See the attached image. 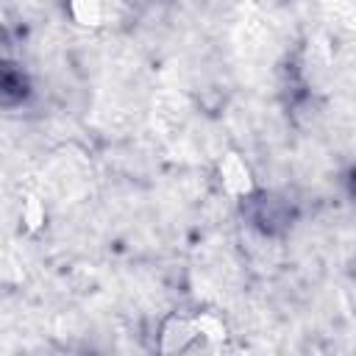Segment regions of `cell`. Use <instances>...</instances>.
I'll return each instance as SVG.
<instances>
[{
  "instance_id": "cell-1",
  "label": "cell",
  "mask_w": 356,
  "mask_h": 356,
  "mask_svg": "<svg viewBox=\"0 0 356 356\" xmlns=\"http://www.w3.org/2000/svg\"><path fill=\"white\" fill-rule=\"evenodd\" d=\"M220 334H225V328L211 314H203V317H170L164 331H161V337H164L161 348L164 350H178V353H184V350H206L209 342L214 337H220Z\"/></svg>"
},
{
  "instance_id": "cell-2",
  "label": "cell",
  "mask_w": 356,
  "mask_h": 356,
  "mask_svg": "<svg viewBox=\"0 0 356 356\" xmlns=\"http://www.w3.org/2000/svg\"><path fill=\"white\" fill-rule=\"evenodd\" d=\"M286 220H289V211L275 197H261L253 209V222L264 231H278L281 225H286Z\"/></svg>"
},
{
  "instance_id": "cell-3",
  "label": "cell",
  "mask_w": 356,
  "mask_h": 356,
  "mask_svg": "<svg viewBox=\"0 0 356 356\" xmlns=\"http://www.w3.org/2000/svg\"><path fill=\"white\" fill-rule=\"evenodd\" d=\"M72 14L83 25H97V19H100V0H72Z\"/></svg>"
},
{
  "instance_id": "cell-4",
  "label": "cell",
  "mask_w": 356,
  "mask_h": 356,
  "mask_svg": "<svg viewBox=\"0 0 356 356\" xmlns=\"http://www.w3.org/2000/svg\"><path fill=\"white\" fill-rule=\"evenodd\" d=\"M350 184H353V192H356V172H353V181Z\"/></svg>"
}]
</instances>
